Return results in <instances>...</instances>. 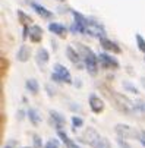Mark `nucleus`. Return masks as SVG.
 I'll list each match as a JSON object with an SVG mask.
<instances>
[{
    "label": "nucleus",
    "mask_w": 145,
    "mask_h": 148,
    "mask_svg": "<svg viewBox=\"0 0 145 148\" xmlns=\"http://www.w3.org/2000/svg\"><path fill=\"white\" fill-rule=\"evenodd\" d=\"M78 51L84 60V66L87 69V72L91 75V76H97L98 75V56L85 44H78Z\"/></svg>",
    "instance_id": "nucleus-1"
},
{
    "label": "nucleus",
    "mask_w": 145,
    "mask_h": 148,
    "mask_svg": "<svg viewBox=\"0 0 145 148\" xmlns=\"http://www.w3.org/2000/svg\"><path fill=\"white\" fill-rule=\"evenodd\" d=\"M111 100L114 101V106L123 113H126V114H135V112L138 110L136 109V106H135V101H131L128 97H125L123 94L120 92H114L113 91V95H111Z\"/></svg>",
    "instance_id": "nucleus-2"
},
{
    "label": "nucleus",
    "mask_w": 145,
    "mask_h": 148,
    "mask_svg": "<svg viewBox=\"0 0 145 148\" xmlns=\"http://www.w3.org/2000/svg\"><path fill=\"white\" fill-rule=\"evenodd\" d=\"M51 81L60 82V84H72V75L68 71L66 66L56 63L53 66V73H51Z\"/></svg>",
    "instance_id": "nucleus-3"
},
{
    "label": "nucleus",
    "mask_w": 145,
    "mask_h": 148,
    "mask_svg": "<svg viewBox=\"0 0 145 148\" xmlns=\"http://www.w3.org/2000/svg\"><path fill=\"white\" fill-rule=\"evenodd\" d=\"M100 138H101L100 134H98L94 128H87L84 132L78 136V141L82 142V144H87V145H90V147L94 148V145L100 141Z\"/></svg>",
    "instance_id": "nucleus-4"
},
{
    "label": "nucleus",
    "mask_w": 145,
    "mask_h": 148,
    "mask_svg": "<svg viewBox=\"0 0 145 148\" xmlns=\"http://www.w3.org/2000/svg\"><path fill=\"white\" fill-rule=\"evenodd\" d=\"M98 63H100V66H101L103 69H109V71H111V69H119V66H120V63L117 62V59L113 57V56H110V54L106 53V51L98 54Z\"/></svg>",
    "instance_id": "nucleus-5"
},
{
    "label": "nucleus",
    "mask_w": 145,
    "mask_h": 148,
    "mask_svg": "<svg viewBox=\"0 0 145 148\" xmlns=\"http://www.w3.org/2000/svg\"><path fill=\"white\" fill-rule=\"evenodd\" d=\"M85 35L95 37V38L106 37V28L103 27L100 22H97V21H94V19H91V18H90V22H88V25H87Z\"/></svg>",
    "instance_id": "nucleus-6"
},
{
    "label": "nucleus",
    "mask_w": 145,
    "mask_h": 148,
    "mask_svg": "<svg viewBox=\"0 0 145 148\" xmlns=\"http://www.w3.org/2000/svg\"><path fill=\"white\" fill-rule=\"evenodd\" d=\"M116 134L122 138H126V139H131V138H136L138 136V132L131 128L129 125H123V123H119L116 125Z\"/></svg>",
    "instance_id": "nucleus-7"
},
{
    "label": "nucleus",
    "mask_w": 145,
    "mask_h": 148,
    "mask_svg": "<svg viewBox=\"0 0 145 148\" xmlns=\"http://www.w3.org/2000/svg\"><path fill=\"white\" fill-rule=\"evenodd\" d=\"M88 101H90V109L92 110V113H95V114L103 113V110H104V101H103L98 95L91 94Z\"/></svg>",
    "instance_id": "nucleus-8"
},
{
    "label": "nucleus",
    "mask_w": 145,
    "mask_h": 148,
    "mask_svg": "<svg viewBox=\"0 0 145 148\" xmlns=\"http://www.w3.org/2000/svg\"><path fill=\"white\" fill-rule=\"evenodd\" d=\"M100 44L106 51H110V53H114V54H120L122 53V49L114 43V41H111L107 37H101L100 38Z\"/></svg>",
    "instance_id": "nucleus-9"
},
{
    "label": "nucleus",
    "mask_w": 145,
    "mask_h": 148,
    "mask_svg": "<svg viewBox=\"0 0 145 148\" xmlns=\"http://www.w3.org/2000/svg\"><path fill=\"white\" fill-rule=\"evenodd\" d=\"M29 5H31V9H32L37 15H40L43 19H51V18L54 16L51 10H49L46 6L40 5V3H37V2H29Z\"/></svg>",
    "instance_id": "nucleus-10"
},
{
    "label": "nucleus",
    "mask_w": 145,
    "mask_h": 148,
    "mask_svg": "<svg viewBox=\"0 0 145 148\" xmlns=\"http://www.w3.org/2000/svg\"><path fill=\"white\" fill-rule=\"evenodd\" d=\"M72 15H73V22L79 27L81 34H85L87 25H88V22H90V18L84 16L82 13H79V12H76V10H72Z\"/></svg>",
    "instance_id": "nucleus-11"
},
{
    "label": "nucleus",
    "mask_w": 145,
    "mask_h": 148,
    "mask_svg": "<svg viewBox=\"0 0 145 148\" xmlns=\"http://www.w3.org/2000/svg\"><path fill=\"white\" fill-rule=\"evenodd\" d=\"M66 57L73 63V65H76L78 68H82V63H84V60H82V57H81L78 49L75 50L72 46H68V47H66Z\"/></svg>",
    "instance_id": "nucleus-12"
},
{
    "label": "nucleus",
    "mask_w": 145,
    "mask_h": 148,
    "mask_svg": "<svg viewBox=\"0 0 145 148\" xmlns=\"http://www.w3.org/2000/svg\"><path fill=\"white\" fill-rule=\"evenodd\" d=\"M49 60H50L49 51H47L44 47H40V49L37 50V53H35V62H37V65L43 69V68H46V65L49 63Z\"/></svg>",
    "instance_id": "nucleus-13"
},
{
    "label": "nucleus",
    "mask_w": 145,
    "mask_h": 148,
    "mask_svg": "<svg viewBox=\"0 0 145 148\" xmlns=\"http://www.w3.org/2000/svg\"><path fill=\"white\" fill-rule=\"evenodd\" d=\"M43 34H44V31H43V28H41L40 25L32 24L29 27V40H31V43H35V44L41 43V40H43Z\"/></svg>",
    "instance_id": "nucleus-14"
},
{
    "label": "nucleus",
    "mask_w": 145,
    "mask_h": 148,
    "mask_svg": "<svg viewBox=\"0 0 145 148\" xmlns=\"http://www.w3.org/2000/svg\"><path fill=\"white\" fill-rule=\"evenodd\" d=\"M49 31L53 32L54 35L60 37V38H65L68 34V28L63 25V24H59V22H50L49 24Z\"/></svg>",
    "instance_id": "nucleus-15"
},
{
    "label": "nucleus",
    "mask_w": 145,
    "mask_h": 148,
    "mask_svg": "<svg viewBox=\"0 0 145 148\" xmlns=\"http://www.w3.org/2000/svg\"><path fill=\"white\" fill-rule=\"evenodd\" d=\"M50 119H51V123L54 125L56 129H62L63 126L66 125V119L63 114H60L59 112H54V110H50Z\"/></svg>",
    "instance_id": "nucleus-16"
},
{
    "label": "nucleus",
    "mask_w": 145,
    "mask_h": 148,
    "mask_svg": "<svg viewBox=\"0 0 145 148\" xmlns=\"http://www.w3.org/2000/svg\"><path fill=\"white\" fill-rule=\"evenodd\" d=\"M29 57H31V49H29L28 46L22 44V46L19 47L18 53H16V59H18L19 62L25 63V62H28V60H29Z\"/></svg>",
    "instance_id": "nucleus-17"
},
{
    "label": "nucleus",
    "mask_w": 145,
    "mask_h": 148,
    "mask_svg": "<svg viewBox=\"0 0 145 148\" xmlns=\"http://www.w3.org/2000/svg\"><path fill=\"white\" fill-rule=\"evenodd\" d=\"M25 87H27V90H28L31 94H34V95H37V94L40 92L38 81H37V79H34V78H31V79H28V81L25 82Z\"/></svg>",
    "instance_id": "nucleus-18"
},
{
    "label": "nucleus",
    "mask_w": 145,
    "mask_h": 148,
    "mask_svg": "<svg viewBox=\"0 0 145 148\" xmlns=\"http://www.w3.org/2000/svg\"><path fill=\"white\" fill-rule=\"evenodd\" d=\"M18 18H19V22L22 24V27H24V25H29V27H31L32 22H34L32 18H31L28 13H25L24 10H21V9L18 10Z\"/></svg>",
    "instance_id": "nucleus-19"
},
{
    "label": "nucleus",
    "mask_w": 145,
    "mask_h": 148,
    "mask_svg": "<svg viewBox=\"0 0 145 148\" xmlns=\"http://www.w3.org/2000/svg\"><path fill=\"white\" fill-rule=\"evenodd\" d=\"M28 119L31 120V123H32L34 126L40 125V122H41V116H40L38 110H35V109H29V110H28Z\"/></svg>",
    "instance_id": "nucleus-20"
},
{
    "label": "nucleus",
    "mask_w": 145,
    "mask_h": 148,
    "mask_svg": "<svg viewBox=\"0 0 145 148\" xmlns=\"http://www.w3.org/2000/svg\"><path fill=\"white\" fill-rule=\"evenodd\" d=\"M94 148H113L107 138H100V141L94 145Z\"/></svg>",
    "instance_id": "nucleus-21"
},
{
    "label": "nucleus",
    "mask_w": 145,
    "mask_h": 148,
    "mask_svg": "<svg viewBox=\"0 0 145 148\" xmlns=\"http://www.w3.org/2000/svg\"><path fill=\"white\" fill-rule=\"evenodd\" d=\"M123 88H125V91H128V92H132V94H139V90L133 85V84H131V82H128V81L123 82Z\"/></svg>",
    "instance_id": "nucleus-22"
},
{
    "label": "nucleus",
    "mask_w": 145,
    "mask_h": 148,
    "mask_svg": "<svg viewBox=\"0 0 145 148\" xmlns=\"http://www.w3.org/2000/svg\"><path fill=\"white\" fill-rule=\"evenodd\" d=\"M135 38H136V46H138V49H139L142 53H145V38H144L141 34H136Z\"/></svg>",
    "instance_id": "nucleus-23"
},
{
    "label": "nucleus",
    "mask_w": 145,
    "mask_h": 148,
    "mask_svg": "<svg viewBox=\"0 0 145 148\" xmlns=\"http://www.w3.org/2000/svg\"><path fill=\"white\" fill-rule=\"evenodd\" d=\"M44 148H60V142H59V139H49L47 142H46V145H44Z\"/></svg>",
    "instance_id": "nucleus-24"
},
{
    "label": "nucleus",
    "mask_w": 145,
    "mask_h": 148,
    "mask_svg": "<svg viewBox=\"0 0 145 148\" xmlns=\"http://www.w3.org/2000/svg\"><path fill=\"white\" fill-rule=\"evenodd\" d=\"M84 125V119L79 117V116H72V126L73 128H81Z\"/></svg>",
    "instance_id": "nucleus-25"
},
{
    "label": "nucleus",
    "mask_w": 145,
    "mask_h": 148,
    "mask_svg": "<svg viewBox=\"0 0 145 148\" xmlns=\"http://www.w3.org/2000/svg\"><path fill=\"white\" fill-rule=\"evenodd\" d=\"M32 142H34V148H43V139H41L37 134L32 135Z\"/></svg>",
    "instance_id": "nucleus-26"
},
{
    "label": "nucleus",
    "mask_w": 145,
    "mask_h": 148,
    "mask_svg": "<svg viewBox=\"0 0 145 148\" xmlns=\"http://www.w3.org/2000/svg\"><path fill=\"white\" fill-rule=\"evenodd\" d=\"M135 106H136L138 110H141L142 113H145V101L144 100H136L135 101Z\"/></svg>",
    "instance_id": "nucleus-27"
},
{
    "label": "nucleus",
    "mask_w": 145,
    "mask_h": 148,
    "mask_svg": "<svg viewBox=\"0 0 145 148\" xmlns=\"http://www.w3.org/2000/svg\"><path fill=\"white\" fill-rule=\"evenodd\" d=\"M63 148H81L76 142H73L72 139H69V141H66V142H63Z\"/></svg>",
    "instance_id": "nucleus-28"
},
{
    "label": "nucleus",
    "mask_w": 145,
    "mask_h": 148,
    "mask_svg": "<svg viewBox=\"0 0 145 148\" xmlns=\"http://www.w3.org/2000/svg\"><path fill=\"white\" fill-rule=\"evenodd\" d=\"M5 148H18V141H15V139L9 141V142L5 145Z\"/></svg>",
    "instance_id": "nucleus-29"
},
{
    "label": "nucleus",
    "mask_w": 145,
    "mask_h": 148,
    "mask_svg": "<svg viewBox=\"0 0 145 148\" xmlns=\"http://www.w3.org/2000/svg\"><path fill=\"white\" fill-rule=\"evenodd\" d=\"M22 119H24V112L19 110V112H18V120H22Z\"/></svg>",
    "instance_id": "nucleus-30"
},
{
    "label": "nucleus",
    "mask_w": 145,
    "mask_h": 148,
    "mask_svg": "<svg viewBox=\"0 0 145 148\" xmlns=\"http://www.w3.org/2000/svg\"><path fill=\"white\" fill-rule=\"evenodd\" d=\"M139 141H141V144H142V145H144V147H145V139H144V138H141V139H139Z\"/></svg>",
    "instance_id": "nucleus-31"
},
{
    "label": "nucleus",
    "mask_w": 145,
    "mask_h": 148,
    "mask_svg": "<svg viewBox=\"0 0 145 148\" xmlns=\"http://www.w3.org/2000/svg\"><path fill=\"white\" fill-rule=\"evenodd\" d=\"M141 136H142V138L145 139V131H142V132H141Z\"/></svg>",
    "instance_id": "nucleus-32"
},
{
    "label": "nucleus",
    "mask_w": 145,
    "mask_h": 148,
    "mask_svg": "<svg viewBox=\"0 0 145 148\" xmlns=\"http://www.w3.org/2000/svg\"><path fill=\"white\" fill-rule=\"evenodd\" d=\"M142 85L145 87V79H142Z\"/></svg>",
    "instance_id": "nucleus-33"
},
{
    "label": "nucleus",
    "mask_w": 145,
    "mask_h": 148,
    "mask_svg": "<svg viewBox=\"0 0 145 148\" xmlns=\"http://www.w3.org/2000/svg\"><path fill=\"white\" fill-rule=\"evenodd\" d=\"M57 2H66V0H57Z\"/></svg>",
    "instance_id": "nucleus-34"
},
{
    "label": "nucleus",
    "mask_w": 145,
    "mask_h": 148,
    "mask_svg": "<svg viewBox=\"0 0 145 148\" xmlns=\"http://www.w3.org/2000/svg\"><path fill=\"white\" fill-rule=\"evenodd\" d=\"M24 148H31V147H24Z\"/></svg>",
    "instance_id": "nucleus-35"
}]
</instances>
